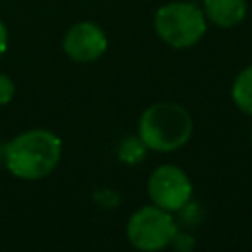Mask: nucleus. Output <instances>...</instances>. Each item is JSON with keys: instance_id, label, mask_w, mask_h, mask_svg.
<instances>
[{"instance_id": "8", "label": "nucleus", "mask_w": 252, "mask_h": 252, "mask_svg": "<svg viewBox=\"0 0 252 252\" xmlns=\"http://www.w3.org/2000/svg\"><path fill=\"white\" fill-rule=\"evenodd\" d=\"M232 100L240 110H244L246 114H252V65L242 69L234 79Z\"/></svg>"}, {"instance_id": "7", "label": "nucleus", "mask_w": 252, "mask_h": 252, "mask_svg": "<svg viewBox=\"0 0 252 252\" xmlns=\"http://www.w3.org/2000/svg\"><path fill=\"white\" fill-rule=\"evenodd\" d=\"M205 16L220 28H232L244 20L246 2L244 0H205Z\"/></svg>"}, {"instance_id": "3", "label": "nucleus", "mask_w": 252, "mask_h": 252, "mask_svg": "<svg viewBox=\"0 0 252 252\" xmlns=\"http://www.w3.org/2000/svg\"><path fill=\"white\" fill-rule=\"evenodd\" d=\"M158 35L171 47H191L207 32L205 14L193 2H171L156 12Z\"/></svg>"}, {"instance_id": "2", "label": "nucleus", "mask_w": 252, "mask_h": 252, "mask_svg": "<svg viewBox=\"0 0 252 252\" xmlns=\"http://www.w3.org/2000/svg\"><path fill=\"white\" fill-rule=\"evenodd\" d=\"M140 140L156 152H173L187 144L193 132L189 112L173 102H158L140 116Z\"/></svg>"}, {"instance_id": "9", "label": "nucleus", "mask_w": 252, "mask_h": 252, "mask_svg": "<svg viewBox=\"0 0 252 252\" xmlns=\"http://www.w3.org/2000/svg\"><path fill=\"white\" fill-rule=\"evenodd\" d=\"M144 152H146V144L142 140H134V138L124 140V144L118 150L120 159L126 163H138L144 158Z\"/></svg>"}, {"instance_id": "11", "label": "nucleus", "mask_w": 252, "mask_h": 252, "mask_svg": "<svg viewBox=\"0 0 252 252\" xmlns=\"http://www.w3.org/2000/svg\"><path fill=\"white\" fill-rule=\"evenodd\" d=\"M6 47H8V32H6L4 22L0 20V55L6 51Z\"/></svg>"}, {"instance_id": "6", "label": "nucleus", "mask_w": 252, "mask_h": 252, "mask_svg": "<svg viewBox=\"0 0 252 252\" xmlns=\"http://www.w3.org/2000/svg\"><path fill=\"white\" fill-rule=\"evenodd\" d=\"M63 49L67 57L77 63H91L98 59L106 49V35L102 28L93 22L75 24L63 39Z\"/></svg>"}, {"instance_id": "10", "label": "nucleus", "mask_w": 252, "mask_h": 252, "mask_svg": "<svg viewBox=\"0 0 252 252\" xmlns=\"http://www.w3.org/2000/svg\"><path fill=\"white\" fill-rule=\"evenodd\" d=\"M14 83H12V79L8 77V75H2L0 73V104H6V102H10L12 100V96H14Z\"/></svg>"}, {"instance_id": "5", "label": "nucleus", "mask_w": 252, "mask_h": 252, "mask_svg": "<svg viewBox=\"0 0 252 252\" xmlns=\"http://www.w3.org/2000/svg\"><path fill=\"white\" fill-rule=\"evenodd\" d=\"M191 181L183 169L175 165H159L148 181V195L154 205L163 211H181L191 199Z\"/></svg>"}, {"instance_id": "4", "label": "nucleus", "mask_w": 252, "mask_h": 252, "mask_svg": "<svg viewBox=\"0 0 252 252\" xmlns=\"http://www.w3.org/2000/svg\"><path fill=\"white\" fill-rule=\"evenodd\" d=\"M128 240L140 250H159L173 242L177 234L175 220L169 211L158 205L138 209L128 220Z\"/></svg>"}, {"instance_id": "1", "label": "nucleus", "mask_w": 252, "mask_h": 252, "mask_svg": "<svg viewBox=\"0 0 252 252\" xmlns=\"http://www.w3.org/2000/svg\"><path fill=\"white\" fill-rule=\"evenodd\" d=\"M4 161L12 175L28 181L47 177L59 163L61 140L49 130H28L4 146Z\"/></svg>"}]
</instances>
